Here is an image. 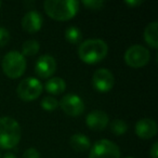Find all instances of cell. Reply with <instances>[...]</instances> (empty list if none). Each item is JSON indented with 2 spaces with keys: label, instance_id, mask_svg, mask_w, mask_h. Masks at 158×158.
<instances>
[{
  "label": "cell",
  "instance_id": "cell-1",
  "mask_svg": "<svg viewBox=\"0 0 158 158\" xmlns=\"http://www.w3.org/2000/svg\"><path fill=\"white\" fill-rule=\"evenodd\" d=\"M108 53V46L104 40L93 38L82 41L78 47V56L86 64H97L103 61Z\"/></svg>",
  "mask_w": 158,
  "mask_h": 158
},
{
  "label": "cell",
  "instance_id": "cell-2",
  "mask_svg": "<svg viewBox=\"0 0 158 158\" xmlns=\"http://www.w3.org/2000/svg\"><path fill=\"white\" fill-rule=\"evenodd\" d=\"M44 9L55 21H68L77 14L79 2L75 0H46Z\"/></svg>",
  "mask_w": 158,
  "mask_h": 158
},
{
  "label": "cell",
  "instance_id": "cell-3",
  "mask_svg": "<svg viewBox=\"0 0 158 158\" xmlns=\"http://www.w3.org/2000/svg\"><path fill=\"white\" fill-rule=\"evenodd\" d=\"M21 127L12 117L0 118V147L3 149H11L15 147L21 141Z\"/></svg>",
  "mask_w": 158,
  "mask_h": 158
},
{
  "label": "cell",
  "instance_id": "cell-4",
  "mask_svg": "<svg viewBox=\"0 0 158 158\" xmlns=\"http://www.w3.org/2000/svg\"><path fill=\"white\" fill-rule=\"evenodd\" d=\"M2 70L9 78H20L26 70V59L20 51H10L2 59Z\"/></svg>",
  "mask_w": 158,
  "mask_h": 158
},
{
  "label": "cell",
  "instance_id": "cell-5",
  "mask_svg": "<svg viewBox=\"0 0 158 158\" xmlns=\"http://www.w3.org/2000/svg\"><path fill=\"white\" fill-rule=\"evenodd\" d=\"M42 91H44V86L40 82V80H38L35 77H28V78L23 79L16 88V93L19 98L26 102L38 99L41 95Z\"/></svg>",
  "mask_w": 158,
  "mask_h": 158
},
{
  "label": "cell",
  "instance_id": "cell-6",
  "mask_svg": "<svg viewBox=\"0 0 158 158\" xmlns=\"http://www.w3.org/2000/svg\"><path fill=\"white\" fill-rule=\"evenodd\" d=\"M151 60L148 49L141 44H133L125 52V62L132 68H140L145 66Z\"/></svg>",
  "mask_w": 158,
  "mask_h": 158
},
{
  "label": "cell",
  "instance_id": "cell-7",
  "mask_svg": "<svg viewBox=\"0 0 158 158\" xmlns=\"http://www.w3.org/2000/svg\"><path fill=\"white\" fill-rule=\"evenodd\" d=\"M89 158H120V149L116 143L102 139L91 146Z\"/></svg>",
  "mask_w": 158,
  "mask_h": 158
},
{
  "label": "cell",
  "instance_id": "cell-8",
  "mask_svg": "<svg viewBox=\"0 0 158 158\" xmlns=\"http://www.w3.org/2000/svg\"><path fill=\"white\" fill-rule=\"evenodd\" d=\"M59 106L66 115L73 117L80 116L86 108L84 100L75 93H68L64 95L59 101Z\"/></svg>",
  "mask_w": 158,
  "mask_h": 158
},
{
  "label": "cell",
  "instance_id": "cell-9",
  "mask_svg": "<svg viewBox=\"0 0 158 158\" xmlns=\"http://www.w3.org/2000/svg\"><path fill=\"white\" fill-rule=\"evenodd\" d=\"M93 88L99 92H108L115 85V76L107 68H99L92 76Z\"/></svg>",
  "mask_w": 158,
  "mask_h": 158
},
{
  "label": "cell",
  "instance_id": "cell-10",
  "mask_svg": "<svg viewBox=\"0 0 158 158\" xmlns=\"http://www.w3.org/2000/svg\"><path fill=\"white\" fill-rule=\"evenodd\" d=\"M56 70V61L49 54H44L38 57L35 64V72L40 78H51Z\"/></svg>",
  "mask_w": 158,
  "mask_h": 158
},
{
  "label": "cell",
  "instance_id": "cell-11",
  "mask_svg": "<svg viewBox=\"0 0 158 158\" xmlns=\"http://www.w3.org/2000/svg\"><path fill=\"white\" fill-rule=\"evenodd\" d=\"M110 117L101 110H94L86 116V125L93 131H102L107 127Z\"/></svg>",
  "mask_w": 158,
  "mask_h": 158
},
{
  "label": "cell",
  "instance_id": "cell-12",
  "mask_svg": "<svg viewBox=\"0 0 158 158\" xmlns=\"http://www.w3.org/2000/svg\"><path fill=\"white\" fill-rule=\"evenodd\" d=\"M135 133L142 140H149L157 134V123L152 118H142L135 123Z\"/></svg>",
  "mask_w": 158,
  "mask_h": 158
},
{
  "label": "cell",
  "instance_id": "cell-13",
  "mask_svg": "<svg viewBox=\"0 0 158 158\" xmlns=\"http://www.w3.org/2000/svg\"><path fill=\"white\" fill-rule=\"evenodd\" d=\"M42 24H44L42 15L35 10L28 11L22 19V27L27 33H37L42 27Z\"/></svg>",
  "mask_w": 158,
  "mask_h": 158
},
{
  "label": "cell",
  "instance_id": "cell-14",
  "mask_svg": "<svg viewBox=\"0 0 158 158\" xmlns=\"http://www.w3.org/2000/svg\"><path fill=\"white\" fill-rule=\"evenodd\" d=\"M48 93L52 95H59L65 91L66 82L64 81L61 77H51L46 81L44 87Z\"/></svg>",
  "mask_w": 158,
  "mask_h": 158
},
{
  "label": "cell",
  "instance_id": "cell-15",
  "mask_svg": "<svg viewBox=\"0 0 158 158\" xmlns=\"http://www.w3.org/2000/svg\"><path fill=\"white\" fill-rule=\"evenodd\" d=\"M69 144L73 149L77 152H86L91 148V142L87 135L82 133H75L70 136Z\"/></svg>",
  "mask_w": 158,
  "mask_h": 158
},
{
  "label": "cell",
  "instance_id": "cell-16",
  "mask_svg": "<svg viewBox=\"0 0 158 158\" xmlns=\"http://www.w3.org/2000/svg\"><path fill=\"white\" fill-rule=\"evenodd\" d=\"M157 29H158V23L157 22H152L145 27L144 29V39L146 44L149 47L154 49H157L158 47V35H157Z\"/></svg>",
  "mask_w": 158,
  "mask_h": 158
},
{
  "label": "cell",
  "instance_id": "cell-17",
  "mask_svg": "<svg viewBox=\"0 0 158 158\" xmlns=\"http://www.w3.org/2000/svg\"><path fill=\"white\" fill-rule=\"evenodd\" d=\"M65 38H66V40L72 44H81V40H82L81 31H80L78 27L74 26V25L68 26L65 31Z\"/></svg>",
  "mask_w": 158,
  "mask_h": 158
},
{
  "label": "cell",
  "instance_id": "cell-18",
  "mask_svg": "<svg viewBox=\"0 0 158 158\" xmlns=\"http://www.w3.org/2000/svg\"><path fill=\"white\" fill-rule=\"evenodd\" d=\"M40 50V44L35 39H29L23 44L22 46V54L24 56H33L36 55Z\"/></svg>",
  "mask_w": 158,
  "mask_h": 158
},
{
  "label": "cell",
  "instance_id": "cell-19",
  "mask_svg": "<svg viewBox=\"0 0 158 158\" xmlns=\"http://www.w3.org/2000/svg\"><path fill=\"white\" fill-rule=\"evenodd\" d=\"M110 131L116 135H123L128 131V125L123 119H114L110 123Z\"/></svg>",
  "mask_w": 158,
  "mask_h": 158
},
{
  "label": "cell",
  "instance_id": "cell-20",
  "mask_svg": "<svg viewBox=\"0 0 158 158\" xmlns=\"http://www.w3.org/2000/svg\"><path fill=\"white\" fill-rule=\"evenodd\" d=\"M41 107L44 110H48V112L54 110L59 107V101L54 97H52V95H47V97H44L42 99Z\"/></svg>",
  "mask_w": 158,
  "mask_h": 158
},
{
  "label": "cell",
  "instance_id": "cell-21",
  "mask_svg": "<svg viewBox=\"0 0 158 158\" xmlns=\"http://www.w3.org/2000/svg\"><path fill=\"white\" fill-rule=\"evenodd\" d=\"M81 3L90 10H101L105 5L103 0H84Z\"/></svg>",
  "mask_w": 158,
  "mask_h": 158
},
{
  "label": "cell",
  "instance_id": "cell-22",
  "mask_svg": "<svg viewBox=\"0 0 158 158\" xmlns=\"http://www.w3.org/2000/svg\"><path fill=\"white\" fill-rule=\"evenodd\" d=\"M10 39H11V35H10L9 31L6 27H0V47H5L9 44Z\"/></svg>",
  "mask_w": 158,
  "mask_h": 158
},
{
  "label": "cell",
  "instance_id": "cell-23",
  "mask_svg": "<svg viewBox=\"0 0 158 158\" xmlns=\"http://www.w3.org/2000/svg\"><path fill=\"white\" fill-rule=\"evenodd\" d=\"M22 158H41V156H40V153L35 147H29L24 152Z\"/></svg>",
  "mask_w": 158,
  "mask_h": 158
},
{
  "label": "cell",
  "instance_id": "cell-24",
  "mask_svg": "<svg viewBox=\"0 0 158 158\" xmlns=\"http://www.w3.org/2000/svg\"><path fill=\"white\" fill-rule=\"evenodd\" d=\"M149 156L152 158H158V143L155 142L152 145L151 149H149Z\"/></svg>",
  "mask_w": 158,
  "mask_h": 158
},
{
  "label": "cell",
  "instance_id": "cell-25",
  "mask_svg": "<svg viewBox=\"0 0 158 158\" xmlns=\"http://www.w3.org/2000/svg\"><path fill=\"white\" fill-rule=\"evenodd\" d=\"M142 0H126L125 3L127 6H129L130 8H136L139 7V6L142 5Z\"/></svg>",
  "mask_w": 158,
  "mask_h": 158
},
{
  "label": "cell",
  "instance_id": "cell-26",
  "mask_svg": "<svg viewBox=\"0 0 158 158\" xmlns=\"http://www.w3.org/2000/svg\"><path fill=\"white\" fill-rule=\"evenodd\" d=\"M2 158H16V156L14 155V154H12V153H7V154H5V155H3Z\"/></svg>",
  "mask_w": 158,
  "mask_h": 158
},
{
  "label": "cell",
  "instance_id": "cell-27",
  "mask_svg": "<svg viewBox=\"0 0 158 158\" xmlns=\"http://www.w3.org/2000/svg\"><path fill=\"white\" fill-rule=\"evenodd\" d=\"M1 6H2V2H1V1H0V8H1Z\"/></svg>",
  "mask_w": 158,
  "mask_h": 158
},
{
  "label": "cell",
  "instance_id": "cell-28",
  "mask_svg": "<svg viewBox=\"0 0 158 158\" xmlns=\"http://www.w3.org/2000/svg\"><path fill=\"white\" fill-rule=\"evenodd\" d=\"M125 158H133V157H130V156H128V157H125Z\"/></svg>",
  "mask_w": 158,
  "mask_h": 158
},
{
  "label": "cell",
  "instance_id": "cell-29",
  "mask_svg": "<svg viewBox=\"0 0 158 158\" xmlns=\"http://www.w3.org/2000/svg\"><path fill=\"white\" fill-rule=\"evenodd\" d=\"M0 158H1V153H0Z\"/></svg>",
  "mask_w": 158,
  "mask_h": 158
}]
</instances>
